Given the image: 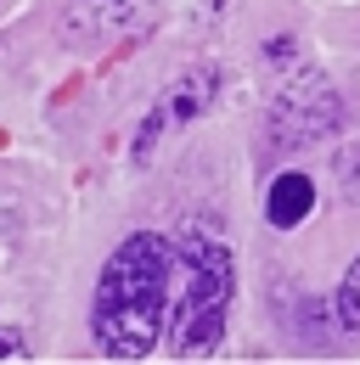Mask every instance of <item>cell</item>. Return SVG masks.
<instances>
[{
  "label": "cell",
  "instance_id": "8992f818",
  "mask_svg": "<svg viewBox=\"0 0 360 365\" xmlns=\"http://www.w3.org/2000/svg\"><path fill=\"white\" fill-rule=\"evenodd\" d=\"M310 208H315L310 175H276V180H270L265 214H270V225H276V230H293L299 220H310Z\"/></svg>",
  "mask_w": 360,
  "mask_h": 365
},
{
  "label": "cell",
  "instance_id": "277c9868",
  "mask_svg": "<svg viewBox=\"0 0 360 365\" xmlns=\"http://www.w3.org/2000/svg\"><path fill=\"white\" fill-rule=\"evenodd\" d=\"M158 11H164V0H68L62 34L74 46H113V40L146 34L158 23Z\"/></svg>",
  "mask_w": 360,
  "mask_h": 365
},
{
  "label": "cell",
  "instance_id": "3957f363",
  "mask_svg": "<svg viewBox=\"0 0 360 365\" xmlns=\"http://www.w3.org/2000/svg\"><path fill=\"white\" fill-rule=\"evenodd\" d=\"M344 118V101L332 96V85L321 73H299L287 79L281 91L270 96V130H276V146H299V140H315V135H332Z\"/></svg>",
  "mask_w": 360,
  "mask_h": 365
},
{
  "label": "cell",
  "instance_id": "9c48e42d",
  "mask_svg": "<svg viewBox=\"0 0 360 365\" xmlns=\"http://www.w3.org/2000/svg\"><path fill=\"white\" fill-rule=\"evenodd\" d=\"M0 360H29V343H23V331H0Z\"/></svg>",
  "mask_w": 360,
  "mask_h": 365
},
{
  "label": "cell",
  "instance_id": "30bf717a",
  "mask_svg": "<svg viewBox=\"0 0 360 365\" xmlns=\"http://www.w3.org/2000/svg\"><path fill=\"white\" fill-rule=\"evenodd\" d=\"M225 0H203V23H214V11H220Z\"/></svg>",
  "mask_w": 360,
  "mask_h": 365
},
{
  "label": "cell",
  "instance_id": "ba28073f",
  "mask_svg": "<svg viewBox=\"0 0 360 365\" xmlns=\"http://www.w3.org/2000/svg\"><path fill=\"white\" fill-rule=\"evenodd\" d=\"M338 169H344V197H355V202H360V146H355V152H344Z\"/></svg>",
  "mask_w": 360,
  "mask_h": 365
},
{
  "label": "cell",
  "instance_id": "52a82bcc",
  "mask_svg": "<svg viewBox=\"0 0 360 365\" xmlns=\"http://www.w3.org/2000/svg\"><path fill=\"white\" fill-rule=\"evenodd\" d=\"M332 309H338V326H344V331H360V259L349 264V275L338 281V304H332Z\"/></svg>",
  "mask_w": 360,
  "mask_h": 365
},
{
  "label": "cell",
  "instance_id": "6da1fadb",
  "mask_svg": "<svg viewBox=\"0 0 360 365\" xmlns=\"http://www.w3.org/2000/svg\"><path fill=\"white\" fill-rule=\"evenodd\" d=\"M175 281V247L152 230L130 236L96 287V343L107 360H146L164 331V298Z\"/></svg>",
  "mask_w": 360,
  "mask_h": 365
},
{
  "label": "cell",
  "instance_id": "5b68a950",
  "mask_svg": "<svg viewBox=\"0 0 360 365\" xmlns=\"http://www.w3.org/2000/svg\"><path fill=\"white\" fill-rule=\"evenodd\" d=\"M214 96H220V73H214V68H191L186 79H175V85L164 91V101H158V107L146 113V124L135 130L130 158H135V163H146V158H152V146L169 135V130L191 124V118H197V113H203V107H209Z\"/></svg>",
  "mask_w": 360,
  "mask_h": 365
},
{
  "label": "cell",
  "instance_id": "7a4b0ae2",
  "mask_svg": "<svg viewBox=\"0 0 360 365\" xmlns=\"http://www.w3.org/2000/svg\"><path fill=\"white\" fill-rule=\"evenodd\" d=\"M175 275L180 298L169 315V343L180 360H203L225 331V309H231V253L220 242L186 230L175 247Z\"/></svg>",
  "mask_w": 360,
  "mask_h": 365
}]
</instances>
